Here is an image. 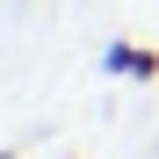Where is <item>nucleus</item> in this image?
Segmentation results:
<instances>
[{
  "label": "nucleus",
  "instance_id": "2",
  "mask_svg": "<svg viewBox=\"0 0 159 159\" xmlns=\"http://www.w3.org/2000/svg\"><path fill=\"white\" fill-rule=\"evenodd\" d=\"M22 152H29V138H7L0 145V159H22Z\"/></svg>",
  "mask_w": 159,
  "mask_h": 159
},
{
  "label": "nucleus",
  "instance_id": "1",
  "mask_svg": "<svg viewBox=\"0 0 159 159\" xmlns=\"http://www.w3.org/2000/svg\"><path fill=\"white\" fill-rule=\"evenodd\" d=\"M101 65H109L116 80H138V87H152V80H159V51H152V43H130V36H116L109 51H101Z\"/></svg>",
  "mask_w": 159,
  "mask_h": 159
},
{
  "label": "nucleus",
  "instance_id": "3",
  "mask_svg": "<svg viewBox=\"0 0 159 159\" xmlns=\"http://www.w3.org/2000/svg\"><path fill=\"white\" fill-rule=\"evenodd\" d=\"M65 159H72V152H65Z\"/></svg>",
  "mask_w": 159,
  "mask_h": 159
}]
</instances>
